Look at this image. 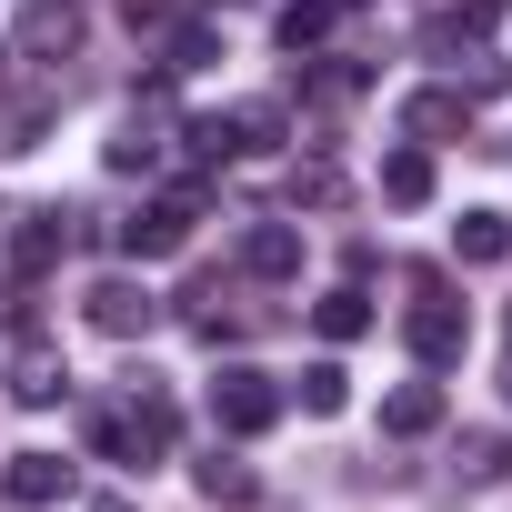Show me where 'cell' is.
Returning a JSON list of instances; mask_svg holds the SVG:
<instances>
[{"instance_id": "obj_1", "label": "cell", "mask_w": 512, "mask_h": 512, "mask_svg": "<svg viewBox=\"0 0 512 512\" xmlns=\"http://www.w3.org/2000/svg\"><path fill=\"white\" fill-rule=\"evenodd\" d=\"M171 442H181V412H171V392H161L151 372H141L121 402H91V452H101V462H121V472H151Z\"/></svg>"}, {"instance_id": "obj_2", "label": "cell", "mask_w": 512, "mask_h": 512, "mask_svg": "<svg viewBox=\"0 0 512 512\" xmlns=\"http://www.w3.org/2000/svg\"><path fill=\"white\" fill-rule=\"evenodd\" d=\"M201 201H211V181H181L171 201H141L121 221V251H131V262H171V251L191 241V221H201Z\"/></svg>"}, {"instance_id": "obj_3", "label": "cell", "mask_w": 512, "mask_h": 512, "mask_svg": "<svg viewBox=\"0 0 512 512\" xmlns=\"http://www.w3.org/2000/svg\"><path fill=\"white\" fill-rule=\"evenodd\" d=\"M211 422H221L231 442H251V432H272V422H282V382H272V372H251V362L211 372Z\"/></svg>"}, {"instance_id": "obj_4", "label": "cell", "mask_w": 512, "mask_h": 512, "mask_svg": "<svg viewBox=\"0 0 512 512\" xmlns=\"http://www.w3.org/2000/svg\"><path fill=\"white\" fill-rule=\"evenodd\" d=\"M402 342H412V362H422V372H442V362H462L472 322H462V302H452L442 282H422V302L402 312Z\"/></svg>"}, {"instance_id": "obj_5", "label": "cell", "mask_w": 512, "mask_h": 512, "mask_svg": "<svg viewBox=\"0 0 512 512\" xmlns=\"http://www.w3.org/2000/svg\"><path fill=\"white\" fill-rule=\"evenodd\" d=\"M171 151V81H151L131 111H121V131H111V171H151Z\"/></svg>"}, {"instance_id": "obj_6", "label": "cell", "mask_w": 512, "mask_h": 512, "mask_svg": "<svg viewBox=\"0 0 512 512\" xmlns=\"http://www.w3.org/2000/svg\"><path fill=\"white\" fill-rule=\"evenodd\" d=\"M81 312H91V332H101V342H141V332L161 322V302H151V292H141L131 272L91 282V292H81Z\"/></svg>"}, {"instance_id": "obj_7", "label": "cell", "mask_w": 512, "mask_h": 512, "mask_svg": "<svg viewBox=\"0 0 512 512\" xmlns=\"http://www.w3.org/2000/svg\"><path fill=\"white\" fill-rule=\"evenodd\" d=\"M81 31H91L81 0H21V31H11V41H21V61H71Z\"/></svg>"}, {"instance_id": "obj_8", "label": "cell", "mask_w": 512, "mask_h": 512, "mask_svg": "<svg viewBox=\"0 0 512 512\" xmlns=\"http://www.w3.org/2000/svg\"><path fill=\"white\" fill-rule=\"evenodd\" d=\"M61 121V81H31V91H11L0 101V161H21V151H41V131Z\"/></svg>"}, {"instance_id": "obj_9", "label": "cell", "mask_w": 512, "mask_h": 512, "mask_svg": "<svg viewBox=\"0 0 512 512\" xmlns=\"http://www.w3.org/2000/svg\"><path fill=\"white\" fill-rule=\"evenodd\" d=\"M0 492H11L21 512H51V502H71V462L61 452H11L0 462Z\"/></svg>"}, {"instance_id": "obj_10", "label": "cell", "mask_w": 512, "mask_h": 512, "mask_svg": "<svg viewBox=\"0 0 512 512\" xmlns=\"http://www.w3.org/2000/svg\"><path fill=\"white\" fill-rule=\"evenodd\" d=\"M61 392H71V362H61L51 342H31V332H21V352H11V402H21V412H51Z\"/></svg>"}, {"instance_id": "obj_11", "label": "cell", "mask_w": 512, "mask_h": 512, "mask_svg": "<svg viewBox=\"0 0 512 512\" xmlns=\"http://www.w3.org/2000/svg\"><path fill=\"white\" fill-rule=\"evenodd\" d=\"M241 272H251V282H292V272H302V231H292V221H251V231H241Z\"/></svg>"}, {"instance_id": "obj_12", "label": "cell", "mask_w": 512, "mask_h": 512, "mask_svg": "<svg viewBox=\"0 0 512 512\" xmlns=\"http://www.w3.org/2000/svg\"><path fill=\"white\" fill-rule=\"evenodd\" d=\"M402 131L432 151V141H452V131H472V91H412L402 101Z\"/></svg>"}, {"instance_id": "obj_13", "label": "cell", "mask_w": 512, "mask_h": 512, "mask_svg": "<svg viewBox=\"0 0 512 512\" xmlns=\"http://www.w3.org/2000/svg\"><path fill=\"white\" fill-rule=\"evenodd\" d=\"M61 241H71V231H61V211H21V221H11V272H21V282H41V272L61 262Z\"/></svg>"}, {"instance_id": "obj_14", "label": "cell", "mask_w": 512, "mask_h": 512, "mask_svg": "<svg viewBox=\"0 0 512 512\" xmlns=\"http://www.w3.org/2000/svg\"><path fill=\"white\" fill-rule=\"evenodd\" d=\"M382 201H392V211H422V201H432V151H422V141L382 151Z\"/></svg>"}, {"instance_id": "obj_15", "label": "cell", "mask_w": 512, "mask_h": 512, "mask_svg": "<svg viewBox=\"0 0 512 512\" xmlns=\"http://www.w3.org/2000/svg\"><path fill=\"white\" fill-rule=\"evenodd\" d=\"M382 432H392V442H422V432H442V382H402V392L382 402Z\"/></svg>"}, {"instance_id": "obj_16", "label": "cell", "mask_w": 512, "mask_h": 512, "mask_svg": "<svg viewBox=\"0 0 512 512\" xmlns=\"http://www.w3.org/2000/svg\"><path fill=\"white\" fill-rule=\"evenodd\" d=\"M312 332H322V342H362V332H372V302H362V282L322 292V302H312Z\"/></svg>"}, {"instance_id": "obj_17", "label": "cell", "mask_w": 512, "mask_h": 512, "mask_svg": "<svg viewBox=\"0 0 512 512\" xmlns=\"http://www.w3.org/2000/svg\"><path fill=\"white\" fill-rule=\"evenodd\" d=\"M221 131H231V151H282V101H241V111H221Z\"/></svg>"}, {"instance_id": "obj_18", "label": "cell", "mask_w": 512, "mask_h": 512, "mask_svg": "<svg viewBox=\"0 0 512 512\" xmlns=\"http://www.w3.org/2000/svg\"><path fill=\"white\" fill-rule=\"evenodd\" d=\"M452 251H462V262H512V221L502 211H462L452 221Z\"/></svg>"}, {"instance_id": "obj_19", "label": "cell", "mask_w": 512, "mask_h": 512, "mask_svg": "<svg viewBox=\"0 0 512 512\" xmlns=\"http://www.w3.org/2000/svg\"><path fill=\"white\" fill-rule=\"evenodd\" d=\"M342 31V0H292V11H282V51L302 61V51H322Z\"/></svg>"}, {"instance_id": "obj_20", "label": "cell", "mask_w": 512, "mask_h": 512, "mask_svg": "<svg viewBox=\"0 0 512 512\" xmlns=\"http://www.w3.org/2000/svg\"><path fill=\"white\" fill-rule=\"evenodd\" d=\"M482 31H492V0H472V11H442L422 41H432V61H462V51H482Z\"/></svg>"}, {"instance_id": "obj_21", "label": "cell", "mask_w": 512, "mask_h": 512, "mask_svg": "<svg viewBox=\"0 0 512 512\" xmlns=\"http://www.w3.org/2000/svg\"><path fill=\"white\" fill-rule=\"evenodd\" d=\"M181 322H191L201 342H231V332H241V312L221 302V282H191V292H181Z\"/></svg>"}, {"instance_id": "obj_22", "label": "cell", "mask_w": 512, "mask_h": 512, "mask_svg": "<svg viewBox=\"0 0 512 512\" xmlns=\"http://www.w3.org/2000/svg\"><path fill=\"white\" fill-rule=\"evenodd\" d=\"M292 392H302V412H312V422H332V412L352 402V372H342V362H312V372H302Z\"/></svg>"}, {"instance_id": "obj_23", "label": "cell", "mask_w": 512, "mask_h": 512, "mask_svg": "<svg viewBox=\"0 0 512 512\" xmlns=\"http://www.w3.org/2000/svg\"><path fill=\"white\" fill-rule=\"evenodd\" d=\"M211 61H221V41H211L201 21H181V31H171V51H161V81H181V71H211Z\"/></svg>"}, {"instance_id": "obj_24", "label": "cell", "mask_w": 512, "mask_h": 512, "mask_svg": "<svg viewBox=\"0 0 512 512\" xmlns=\"http://www.w3.org/2000/svg\"><path fill=\"white\" fill-rule=\"evenodd\" d=\"M191 482H201L211 502H251V462H231V452H211V462H201Z\"/></svg>"}, {"instance_id": "obj_25", "label": "cell", "mask_w": 512, "mask_h": 512, "mask_svg": "<svg viewBox=\"0 0 512 512\" xmlns=\"http://www.w3.org/2000/svg\"><path fill=\"white\" fill-rule=\"evenodd\" d=\"M292 201L332 211V201H342V171H332V161H302V171H292Z\"/></svg>"}, {"instance_id": "obj_26", "label": "cell", "mask_w": 512, "mask_h": 512, "mask_svg": "<svg viewBox=\"0 0 512 512\" xmlns=\"http://www.w3.org/2000/svg\"><path fill=\"white\" fill-rule=\"evenodd\" d=\"M91 512H131V502H121V492H101V502H91Z\"/></svg>"}, {"instance_id": "obj_27", "label": "cell", "mask_w": 512, "mask_h": 512, "mask_svg": "<svg viewBox=\"0 0 512 512\" xmlns=\"http://www.w3.org/2000/svg\"><path fill=\"white\" fill-rule=\"evenodd\" d=\"M0 71H11V41H0Z\"/></svg>"}, {"instance_id": "obj_28", "label": "cell", "mask_w": 512, "mask_h": 512, "mask_svg": "<svg viewBox=\"0 0 512 512\" xmlns=\"http://www.w3.org/2000/svg\"><path fill=\"white\" fill-rule=\"evenodd\" d=\"M502 342H512V312H502Z\"/></svg>"}, {"instance_id": "obj_29", "label": "cell", "mask_w": 512, "mask_h": 512, "mask_svg": "<svg viewBox=\"0 0 512 512\" xmlns=\"http://www.w3.org/2000/svg\"><path fill=\"white\" fill-rule=\"evenodd\" d=\"M342 11H362V0H342Z\"/></svg>"}, {"instance_id": "obj_30", "label": "cell", "mask_w": 512, "mask_h": 512, "mask_svg": "<svg viewBox=\"0 0 512 512\" xmlns=\"http://www.w3.org/2000/svg\"><path fill=\"white\" fill-rule=\"evenodd\" d=\"M502 392H512V372H502Z\"/></svg>"}]
</instances>
